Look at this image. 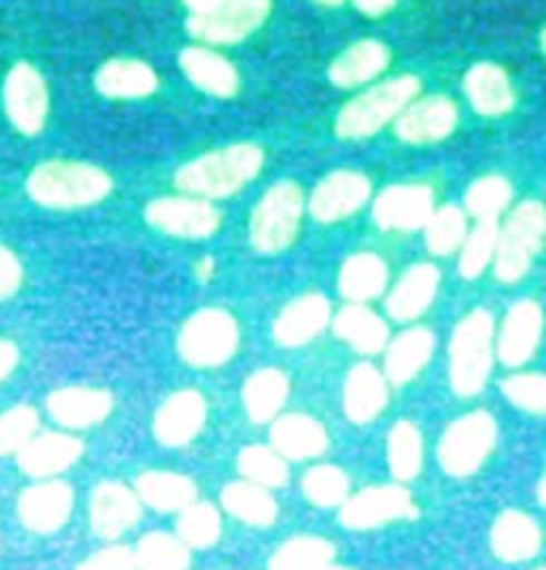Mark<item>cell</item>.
<instances>
[{"instance_id": "obj_1", "label": "cell", "mask_w": 546, "mask_h": 570, "mask_svg": "<svg viewBox=\"0 0 546 570\" xmlns=\"http://www.w3.org/2000/svg\"><path fill=\"white\" fill-rule=\"evenodd\" d=\"M264 155L256 145H232L203 155L176 174V187L201 198H227L262 171Z\"/></svg>"}, {"instance_id": "obj_2", "label": "cell", "mask_w": 546, "mask_h": 570, "mask_svg": "<svg viewBox=\"0 0 546 570\" xmlns=\"http://www.w3.org/2000/svg\"><path fill=\"white\" fill-rule=\"evenodd\" d=\"M113 181L97 166L72 160H51L38 166L27 179L30 198L49 208H80L107 198Z\"/></svg>"}, {"instance_id": "obj_3", "label": "cell", "mask_w": 546, "mask_h": 570, "mask_svg": "<svg viewBox=\"0 0 546 570\" xmlns=\"http://www.w3.org/2000/svg\"><path fill=\"white\" fill-rule=\"evenodd\" d=\"M494 368V317L488 309L469 312L450 338V386L459 397L482 390Z\"/></svg>"}, {"instance_id": "obj_4", "label": "cell", "mask_w": 546, "mask_h": 570, "mask_svg": "<svg viewBox=\"0 0 546 570\" xmlns=\"http://www.w3.org/2000/svg\"><path fill=\"white\" fill-rule=\"evenodd\" d=\"M546 240V206L542 200H525L504 227H498L494 269L501 283H517L534 267Z\"/></svg>"}, {"instance_id": "obj_5", "label": "cell", "mask_w": 546, "mask_h": 570, "mask_svg": "<svg viewBox=\"0 0 546 570\" xmlns=\"http://www.w3.org/2000/svg\"><path fill=\"white\" fill-rule=\"evenodd\" d=\"M498 440L496 419L486 411L467 413L456 419L442 434L440 448H437V461L450 478H469L486 464L494 453Z\"/></svg>"}, {"instance_id": "obj_6", "label": "cell", "mask_w": 546, "mask_h": 570, "mask_svg": "<svg viewBox=\"0 0 546 570\" xmlns=\"http://www.w3.org/2000/svg\"><path fill=\"white\" fill-rule=\"evenodd\" d=\"M419 94V80L413 75L406 78H394L384 86L371 88V91L360 94L352 99L337 118V134L344 139H363L377 134L381 126L398 115L402 107Z\"/></svg>"}, {"instance_id": "obj_7", "label": "cell", "mask_w": 546, "mask_h": 570, "mask_svg": "<svg viewBox=\"0 0 546 570\" xmlns=\"http://www.w3.org/2000/svg\"><path fill=\"white\" fill-rule=\"evenodd\" d=\"M302 189L293 181H280L270 187L259 200L254 216H251V243L262 254H277L293 243L302 222Z\"/></svg>"}, {"instance_id": "obj_8", "label": "cell", "mask_w": 546, "mask_h": 570, "mask_svg": "<svg viewBox=\"0 0 546 570\" xmlns=\"http://www.w3.org/2000/svg\"><path fill=\"white\" fill-rule=\"evenodd\" d=\"M237 323L224 309H201L179 334V355L195 368H216L237 350Z\"/></svg>"}, {"instance_id": "obj_9", "label": "cell", "mask_w": 546, "mask_h": 570, "mask_svg": "<svg viewBox=\"0 0 546 570\" xmlns=\"http://www.w3.org/2000/svg\"><path fill=\"white\" fill-rule=\"evenodd\" d=\"M272 0H224L208 13H193L189 36L206 43H241L270 17Z\"/></svg>"}, {"instance_id": "obj_10", "label": "cell", "mask_w": 546, "mask_h": 570, "mask_svg": "<svg viewBox=\"0 0 546 570\" xmlns=\"http://www.w3.org/2000/svg\"><path fill=\"white\" fill-rule=\"evenodd\" d=\"M419 509L413 497L402 485H377L365 488L358 497H350L341 504L339 520L350 531H371L394 520H413Z\"/></svg>"}, {"instance_id": "obj_11", "label": "cell", "mask_w": 546, "mask_h": 570, "mask_svg": "<svg viewBox=\"0 0 546 570\" xmlns=\"http://www.w3.org/2000/svg\"><path fill=\"white\" fill-rule=\"evenodd\" d=\"M145 216L160 233L189 237V240H201L218 229V212L208 200L160 198L149 203Z\"/></svg>"}, {"instance_id": "obj_12", "label": "cell", "mask_w": 546, "mask_h": 570, "mask_svg": "<svg viewBox=\"0 0 546 570\" xmlns=\"http://www.w3.org/2000/svg\"><path fill=\"white\" fill-rule=\"evenodd\" d=\"M544 334V309L534 298H523V302L511 304L507 312V321L498 334V360L509 368L528 363L536 355L538 344Z\"/></svg>"}, {"instance_id": "obj_13", "label": "cell", "mask_w": 546, "mask_h": 570, "mask_svg": "<svg viewBox=\"0 0 546 570\" xmlns=\"http://www.w3.org/2000/svg\"><path fill=\"white\" fill-rule=\"evenodd\" d=\"M435 214V195L425 185L389 187L379 195L373 206V219L381 229H398V233H413L427 227Z\"/></svg>"}, {"instance_id": "obj_14", "label": "cell", "mask_w": 546, "mask_h": 570, "mask_svg": "<svg viewBox=\"0 0 546 570\" xmlns=\"http://www.w3.org/2000/svg\"><path fill=\"white\" fill-rule=\"evenodd\" d=\"M208 405L206 397L197 390H182L170 395L166 403L155 413L153 432L163 445L182 448L201 434L203 424H206Z\"/></svg>"}, {"instance_id": "obj_15", "label": "cell", "mask_w": 546, "mask_h": 570, "mask_svg": "<svg viewBox=\"0 0 546 570\" xmlns=\"http://www.w3.org/2000/svg\"><path fill=\"white\" fill-rule=\"evenodd\" d=\"M6 110L22 134H38L49 112V94L43 78L30 65H17L6 80Z\"/></svg>"}, {"instance_id": "obj_16", "label": "cell", "mask_w": 546, "mask_h": 570, "mask_svg": "<svg viewBox=\"0 0 546 570\" xmlns=\"http://www.w3.org/2000/svg\"><path fill=\"white\" fill-rule=\"evenodd\" d=\"M72 488L59 480L30 485L19 497V520L32 533H57L72 514Z\"/></svg>"}, {"instance_id": "obj_17", "label": "cell", "mask_w": 546, "mask_h": 570, "mask_svg": "<svg viewBox=\"0 0 546 570\" xmlns=\"http://www.w3.org/2000/svg\"><path fill=\"white\" fill-rule=\"evenodd\" d=\"M91 528L101 539H118L139 522L142 518V499L131 488L115 480L99 483L91 493Z\"/></svg>"}, {"instance_id": "obj_18", "label": "cell", "mask_w": 546, "mask_h": 570, "mask_svg": "<svg viewBox=\"0 0 546 570\" xmlns=\"http://www.w3.org/2000/svg\"><path fill=\"white\" fill-rule=\"evenodd\" d=\"M368 198H371V181L363 174L337 171L315 187L310 208L318 222H339L360 212Z\"/></svg>"}, {"instance_id": "obj_19", "label": "cell", "mask_w": 546, "mask_h": 570, "mask_svg": "<svg viewBox=\"0 0 546 570\" xmlns=\"http://www.w3.org/2000/svg\"><path fill=\"white\" fill-rule=\"evenodd\" d=\"M17 456L19 470L30 474V478H57L84 456V443L72 434L46 432L32 438Z\"/></svg>"}, {"instance_id": "obj_20", "label": "cell", "mask_w": 546, "mask_h": 570, "mask_svg": "<svg viewBox=\"0 0 546 570\" xmlns=\"http://www.w3.org/2000/svg\"><path fill=\"white\" fill-rule=\"evenodd\" d=\"M49 413L61 426L88 430L113 413V395L91 386H65L49 395Z\"/></svg>"}, {"instance_id": "obj_21", "label": "cell", "mask_w": 546, "mask_h": 570, "mask_svg": "<svg viewBox=\"0 0 546 570\" xmlns=\"http://www.w3.org/2000/svg\"><path fill=\"white\" fill-rule=\"evenodd\" d=\"M456 124H459V110L454 101L446 97H429L400 115L398 137L411 145H427V141L446 139Z\"/></svg>"}, {"instance_id": "obj_22", "label": "cell", "mask_w": 546, "mask_h": 570, "mask_svg": "<svg viewBox=\"0 0 546 570\" xmlns=\"http://www.w3.org/2000/svg\"><path fill=\"white\" fill-rule=\"evenodd\" d=\"M542 541L544 535L536 520L530 514L517 512V509L498 514L494 528H490V549L504 562L534 560L542 549Z\"/></svg>"}, {"instance_id": "obj_23", "label": "cell", "mask_w": 546, "mask_h": 570, "mask_svg": "<svg viewBox=\"0 0 546 570\" xmlns=\"http://www.w3.org/2000/svg\"><path fill=\"white\" fill-rule=\"evenodd\" d=\"M272 448L283 459L291 461H306L318 459L328 451V432L318 419L306 416V413H289V416H280L272 424L270 432Z\"/></svg>"}, {"instance_id": "obj_24", "label": "cell", "mask_w": 546, "mask_h": 570, "mask_svg": "<svg viewBox=\"0 0 546 570\" xmlns=\"http://www.w3.org/2000/svg\"><path fill=\"white\" fill-rule=\"evenodd\" d=\"M328 321H331L328 298L320 294H306L280 312L275 321V342L283 344V347H302V344L323 334Z\"/></svg>"}, {"instance_id": "obj_25", "label": "cell", "mask_w": 546, "mask_h": 570, "mask_svg": "<svg viewBox=\"0 0 546 570\" xmlns=\"http://www.w3.org/2000/svg\"><path fill=\"white\" fill-rule=\"evenodd\" d=\"M437 285H440L437 267H432V264H416L389 294L387 312L394 321H416L435 302Z\"/></svg>"}, {"instance_id": "obj_26", "label": "cell", "mask_w": 546, "mask_h": 570, "mask_svg": "<svg viewBox=\"0 0 546 570\" xmlns=\"http://www.w3.org/2000/svg\"><path fill=\"white\" fill-rule=\"evenodd\" d=\"M464 88H467V97L475 110L488 118H496L515 107V88H511L509 75L498 65H475L464 78Z\"/></svg>"}, {"instance_id": "obj_27", "label": "cell", "mask_w": 546, "mask_h": 570, "mask_svg": "<svg viewBox=\"0 0 546 570\" xmlns=\"http://www.w3.org/2000/svg\"><path fill=\"white\" fill-rule=\"evenodd\" d=\"M387 382L373 365H354L344 384V411L354 424H368L384 411L387 405Z\"/></svg>"}, {"instance_id": "obj_28", "label": "cell", "mask_w": 546, "mask_h": 570, "mask_svg": "<svg viewBox=\"0 0 546 570\" xmlns=\"http://www.w3.org/2000/svg\"><path fill=\"white\" fill-rule=\"evenodd\" d=\"M389 65V49L379 40H360L341 51L331 62L328 78L341 88H352L365 83V80L377 78V75Z\"/></svg>"}, {"instance_id": "obj_29", "label": "cell", "mask_w": 546, "mask_h": 570, "mask_svg": "<svg viewBox=\"0 0 546 570\" xmlns=\"http://www.w3.org/2000/svg\"><path fill=\"white\" fill-rule=\"evenodd\" d=\"M179 65L184 75L197 88L214 94V97H232L237 91V72L227 59L218 57V53L201 49V46H189L182 51Z\"/></svg>"}, {"instance_id": "obj_30", "label": "cell", "mask_w": 546, "mask_h": 570, "mask_svg": "<svg viewBox=\"0 0 546 570\" xmlns=\"http://www.w3.org/2000/svg\"><path fill=\"white\" fill-rule=\"evenodd\" d=\"M136 497L155 512H182L197 499V488L184 474L145 472L136 480Z\"/></svg>"}, {"instance_id": "obj_31", "label": "cell", "mask_w": 546, "mask_h": 570, "mask_svg": "<svg viewBox=\"0 0 546 570\" xmlns=\"http://www.w3.org/2000/svg\"><path fill=\"white\" fill-rule=\"evenodd\" d=\"M435 336L427 328H411L400 334L387 350V379L392 384H408L429 363Z\"/></svg>"}, {"instance_id": "obj_32", "label": "cell", "mask_w": 546, "mask_h": 570, "mask_svg": "<svg viewBox=\"0 0 546 570\" xmlns=\"http://www.w3.org/2000/svg\"><path fill=\"white\" fill-rule=\"evenodd\" d=\"M289 400V376L277 368L256 371L243 386V405L251 422L267 424Z\"/></svg>"}, {"instance_id": "obj_33", "label": "cell", "mask_w": 546, "mask_h": 570, "mask_svg": "<svg viewBox=\"0 0 546 570\" xmlns=\"http://www.w3.org/2000/svg\"><path fill=\"white\" fill-rule=\"evenodd\" d=\"M97 88L105 97L115 99L147 97L158 88V75L153 72V67L136 59H115L99 70Z\"/></svg>"}, {"instance_id": "obj_34", "label": "cell", "mask_w": 546, "mask_h": 570, "mask_svg": "<svg viewBox=\"0 0 546 570\" xmlns=\"http://www.w3.org/2000/svg\"><path fill=\"white\" fill-rule=\"evenodd\" d=\"M333 331H337L339 338H344L352 350L363 352V355H377L387 347L389 331L377 312L368 307H360V304H350L337 315V323H333Z\"/></svg>"}, {"instance_id": "obj_35", "label": "cell", "mask_w": 546, "mask_h": 570, "mask_svg": "<svg viewBox=\"0 0 546 570\" xmlns=\"http://www.w3.org/2000/svg\"><path fill=\"white\" fill-rule=\"evenodd\" d=\"M222 507L227 509L232 518L254 528H267L277 520V501L272 499V493L267 488L248 483V480L224 488Z\"/></svg>"}, {"instance_id": "obj_36", "label": "cell", "mask_w": 546, "mask_h": 570, "mask_svg": "<svg viewBox=\"0 0 546 570\" xmlns=\"http://www.w3.org/2000/svg\"><path fill=\"white\" fill-rule=\"evenodd\" d=\"M387 285V264L377 254H354L344 262L339 275L341 294L352 302L377 298Z\"/></svg>"}, {"instance_id": "obj_37", "label": "cell", "mask_w": 546, "mask_h": 570, "mask_svg": "<svg viewBox=\"0 0 546 570\" xmlns=\"http://www.w3.org/2000/svg\"><path fill=\"white\" fill-rule=\"evenodd\" d=\"M389 472L398 483H408L425 464V440L413 422H398L387 438Z\"/></svg>"}, {"instance_id": "obj_38", "label": "cell", "mask_w": 546, "mask_h": 570, "mask_svg": "<svg viewBox=\"0 0 546 570\" xmlns=\"http://www.w3.org/2000/svg\"><path fill=\"white\" fill-rule=\"evenodd\" d=\"M136 570H189V547L176 535L155 531L142 535L134 549Z\"/></svg>"}, {"instance_id": "obj_39", "label": "cell", "mask_w": 546, "mask_h": 570, "mask_svg": "<svg viewBox=\"0 0 546 570\" xmlns=\"http://www.w3.org/2000/svg\"><path fill=\"white\" fill-rule=\"evenodd\" d=\"M333 554L337 549L331 541L320 539V535H296L272 554L267 570H318L331 566Z\"/></svg>"}, {"instance_id": "obj_40", "label": "cell", "mask_w": 546, "mask_h": 570, "mask_svg": "<svg viewBox=\"0 0 546 570\" xmlns=\"http://www.w3.org/2000/svg\"><path fill=\"white\" fill-rule=\"evenodd\" d=\"M237 470L248 483L262 488H283L289 483V464L280 456L275 448L248 445L237 456Z\"/></svg>"}, {"instance_id": "obj_41", "label": "cell", "mask_w": 546, "mask_h": 570, "mask_svg": "<svg viewBox=\"0 0 546 570\" xmlns=\"http://www.w3.org/2000/svg\"><path fill=\"white\" fill-rule=\"evenodd\" d=\"M302 491L315 507H341L350 499V478L339 466L320 464L304 474Z\"/></svg>"}, {"instance_id": "obj_42", "label": "cell", "mask_w": 546, "mask_h": 570, "mask_svg": "<svg viewBox=\"0 0 546 570\" xmlns=\"http://www.w3.org/2000/svg\"><path fill=\"white\" fill-rule=\"evenodd\" d=\"M496 243H498V219L477 222V227L467 235V240H464V250L459 259L461 277L475 281V277L486 273L488 264L494 262Z\"/></svg>"}, {"instance_id": "obj_43", "label": "cell", "mask_w": 546, "mask_h": 570, "mask_svg": "<svg viewBox=\"0 0 546 570\" xmlns=\"http://www.w3.org/2000/svg\"><path fill=\"white\" fill-rule=\"evenodd\" d=\"M176 531H179V539L189 549H208L214 547L218 535H222V518H218L216 507L193 501L187 509H182Z\"/></svg>"}, {"instance_id": "obj_44", "label": "cell", "mask_w": 546, "mask_h": 570, "mask_svg": "<svg viewBox=\"0 0 546 570\" xmlns=\"http://www.w3.org/2000/svg\"><path fill=\"white\" fill-rule=\"evenodd\" d=\"M511 200V185L504 176H482L467 189V212L477 222L498 219Z\"/></svg>"}, {"instance_id": "obj_45", "label": "cell", "mask_w": 546, "mask_h": 570, "mask_svg": "<svg viewBox=\"0 0 546 570\" xmlns=\"http://www.w3.org/2000/svg\"><path fill=\"white\" fill-rule=\"evenodd\" d=\"M464 240H467V216L461 208L442 206L427 222V246L432 254H454L456 248H461Z\"/></svg>"}, {"instance_id": "obj_46", "label": "cell", "mask_w": 546, "mask_h": 570, "mask_svg": "<svg viewBox=\"0 0 546 570\" xmlns=\"http://www.w3.org/2000/svg\"><path fill=\"white\" fill-rule=\"evenodd\" d=\"M38 413L30 405H17V409L0 413V456H11L36 438Z\"/></svg>"}, {"instance_id": "obj_47", "label": "cell", "mask_w": 546, "mask_h": 570, "mask_svg": "<svg viewBox=\"0 0 546 570\" xmlns=\"http://www.w3.org/2000/svg\"><path fill=\"white\" fill-rule=\"evenodd\" d=\"M504 397L520 411L546 416V376L544 373H515L501 384Z\"/></svg>"}, {"instance_id": "obj_48", "label": "cell", "mask_w": 546, "mask_h": 570, "mask_svg": "<svg viewBox=\"0 0 546 570\" xmlns=\"http://www.w3.org/2000/svg\"><path fill=\"white\" fill-rule=\"evenodd\" d=\"M78 570H136L134 552L126 547H105L80 562Z\"/></svg>"}, {"instance_id": "obj_49", "label": "cell", "mask_w": 546, "mask_h": 570, "mask_svg": "<svg viewBox=\"0 0 546 570\" xmlns=\"http://www.w3.org/2000/svg\"><path fill=\"white\" fill-rule=\"evenodd\" d=\"M22 285V264L9 248L0 246V302L13 296Z\"/></svg>"}, {"instance_id": "obj_50", "label": "cell", "mask_w": 546, "mask_h": 570, "mask_svg": "<svg viewBox=\"0 0 546 570\" xmlns=\"http://www.w3.org/2000/svg\"><path fill=\"white\" fill-rule=\"evenodd\" d=\"M17 363H19V350L13 347L11 342H6V338H0V382L17 368Z\"/></svg>"}, {"instance_id": "obj_51", "label": "cell", "mask_w": 546, "mask_h": 570, "mask_svg": "<svg viewBox=\"0 0 546 570\" xmlns=\"http://www.w3.org/2000/svg\"><path fill=\"white\" fill-rule=\"evenodd\" d=\"M360 11L368 13V17H384L387 11L394 9L398 0H352Z\"/></svg>"}, {"instance_id": "obj_52", "label": "cell", "mask_w": 546, "mask_h": 570, "mask_svg": "<svg viewBox=\"0 0 546 570\" xmlns=\"http://www.w3.org/2000/svg\"><path fill=\"white\" fill-rule=\"evenodd\" d=\"M184 3H187L189 9H193V13H208V11L218 9V6H222L224 0H184Z\"/></svg>"}, {"instance_id": "obj_53", "label": "cell", "mask_w": 546, "mask_h": 570, "mask_svg": "<svg viewBox=\"0 0 546 570\" xmlns=\"http://www.w3.org/2000/svg\"><path fill=\"white\" fill-rule=\"evenodd\" d=\"M538 501H542V504L546 507V478L542 480V483H538Z\"/></svg>"}, {"instance_id": "obj_54", "label": "cell", "mask_w": 546, "mask_h": 570, "mask_svg": "<svg viewBox=\"0 0 546 570\" xmlns=\"http://www.w3.org/2000/svg\"><path fill=\"white\" fill-rule=\"evenodd\" d=\"M315 3H320V6H339V3H344V0H315Z\"/></svg>"}, {"instance_id": "obj_55", "label": "cell", "mask_w": 546, "mask_h": 570, "mask_svg": "<svg viewBox=\"0 0 546 570\" xmlns=\"http://www.w3.org/2000/svg\"><path fill=\"white\" fill-rule=\"evenodd\" d=\"M538 43H542V51L546 53V27L542 30V38H538Z\"/></svg>"}, {"instance_id": "obj_56", "label": "cell", "mask_w": 546, "mask_h": 570, "mask_svg": "<svg viewBox=\"0 0 546 570\" xmlns=\"http://www.w3.org/2000/svg\"><path fill=\"white\" fill-rule=\"evenodd\" d=\"M318 570H352V568H337V566H323V568H318Z\"/></svg>"}, {"instance_id": "obj_57", "label": "cell", "mask_w": 546, "mask_h": 570, "mask_svg": "<svg viewBox=\"0 0 546 570\" xmlns=\"http://www.w3.org/2000/svg\"><path fill=\"white\" fill-rule=\"evenodd\" d=\"M538 570H546V568H538Z\"/></svg>"}]
</instances>
